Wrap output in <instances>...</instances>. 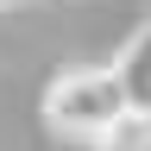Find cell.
I'll return each mask as SVG.
<instances>
[{
	"instance_id": "2",
	"label": "cell",
	"mask_w": 151,
	"mask_h": 151,
	"mask_svg": "<svg viewBox=\"0 0 151 151\" xmlns=\"http://www.w3.org/2000/svg\"><path fill=\"white\" fill-rule=\"evenodd\" d=\"M113 76H120V88H126L132 113H151V19H145V25L120 44V57H113Z\"/></svg>"
},
{
	"instance_id": "1",
	"label": "cell",
	"mask_w": 151,
	"mask_h": 151,
	"mask_svg": "<svg viewBox=\"0 0 151 151\" xmlns=\"http://www.w3.org/2000/svg\"><path fill=\"white\" fill-rule=\"evenodd\" d=\"M126 113H132V101L113 76V63H76L63 76H50V88H44V126L63 139H82V145H101Z\"/></svg>"
}]
</instances>
